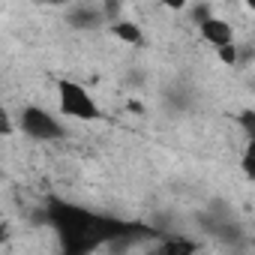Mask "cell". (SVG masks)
Here are the masks:
<instances>
[{
	"label": "cell",
	"mask_w": 255,
	"mask_h": 255,
	"mask_svg": "<svg viewBox=\"0 0 255 255\" xmlns=\"http://www.w3.org/2000/svg\"><path fill=\"white\" fill-rule=\"evenodd\" d=\"M57 99H60V111L75 117V120H96L99 117V105L93 102L87 87H81L78 81H60Z\"/></svg>",
	"instance_id": "6da1fadb"
},
{
	"label": "cell",
	"mask_w": 255,
	"mask_h": 255,
	"mask_svg": "<svg viewBox=\"0 0 255 255\" xmlns=\"http://www.w3.org/2000/svg\"><path fill=\"white\" fill-rule=\"evenodd\" d=\"M21 132L30 135V138H36V141H54V138L63 135V126L48 111H42L36 105H27L21 111Z\"/></svg>",
	"instance_id": "7a4b0ae2"
},
{
	"label": "cell",
	"mask_w": 255,
	"mask_h": 255,
	"mask_svg": "<svg viewBox=\"0 0 255 255\" xmlns=\"http://www.w3.org/2000/svg\"><path fill=\"white\" fill-rule=\"evenodd\" d=\"M198 30H201V39H204L207 45H213V48H222V45L234 42L231 24L222 21V18H216V15H207L204 21H198Z\"/></svg>",
	"instance_id": "3957f363"
},
{
	"label": "cell",
	"mask_w": 255,
	"mask_h": 255,
	"mask_svg": "<svg viewBox=\"0 0 255 255\" xmlns=\"http://www.w3.org/2000/svg\"><path fill=\"white\" fill-rule=\"evenodd\" d=\"M114 36L120 39V42H129V45H141L144 42V33H141V27L138 24H132V21H114Z\"/></svg>",
	"instance_id": "277c9868"
},
{
	"label": "cell",
	"mask_w": 255,
	"mask_h": 255,
	"mask_svg": "<svg viewBox=\"0 0 255 255\" xmlns=\"http://www.w3.org/2000/svg\"><path fill=\"white\" fill-rule=\"evenodd\" d=\"M99 12L96 9H72V15H69V24H75V27H99Z\"/></svg>",
	"instance_id": "5b68a950"
},
{
	"label": "cell",
	"mask_w": 255,
	"mask_h": 255,
	"mask_svg": "<svg viewBox=\"0 0 255 255\" xmlns=\"http://www.w3.org/2000/svg\"><path fill=\"white\" fill-rule=\"evenodd\" d=\"M240 129L246 132V138H255V111H243L240 114Z\"/></svg>",
	"instance_id": "8992f818"
},
{
	"label": "cell",
	"mask_w": 255,
	"mask_h": 255,
	"mask_svg": "<svg viewBox=\"0 0 255 255\" xmlns=\"http://www.w3.org/2000/svg\"><path fill=\"white\" fill-rule=\"evenodd\" d=\"M216 54H219V57H222V63H228V66H234V63H237V48H234V42H228V45L216 48Z\"/></svg>",
	"instance_id": "52a82bcc"
},
{
	"label": "cell",
	"mask_w": 255,
	"mask_h": 255,
	"mask_svg": "<svg viewBox=\"0 0 255 255\" xmlns=\"http://www.w3.org/2000/svg\"><path fill=\"white\" fill-rule=\"evenodd\" d=\"M195 249V243H189V240H168L165 243V252H192Z\"/></svg>",
	"instance_id": "ba28073f"
},
{
	"label": "cell",
	"mask_w": 255,
	"mask_h": 255,
	"mask_svg": "<svg viewBox=\"0 0 255 255\" xmlns=\"http://www.w3.org/2000/svg\"><path fill=\"white\" fill-rule=\"evenodd\" d=\"M240 168H243V174L255 183V156H243V159H240Z\"/></svg>",
	"instance_id": "9c48e42d"
},
{
	"label": "cell",
	"mask_w": 255,
	"mask_h": 255,
	"mask_svg": "<svg viewBox=\"0 0 255 255\" xmlns=\"http://www.w3.org/2000/svg\"><path fill=\"white\" fill-rule=\"evenodd\" d=\"M162 3H165L168 9H183V6L189 3V0H162Z\"/></svg>",
	"instance_id": "30bf717a"
},
{
	"label": "cell",
	"mask_w": 255,
	"mask_h": 255,
	"mask_svg": "<svg viewBox=\"0 0 255 255\" xmlns=\"http://www.w3.org/2000/svg\"><path fill=\"white\" fill-rule=\"evenodd\" d=\"M39 3H51V6H57V3H66V0H39Z\"/></svg>",
	"instance_id": "8fae6325"
},
{
	"label": "cell",
	"mask_w": 255,
	"mask_h": 255,
	"mask_svg": "<svg viewBox=\"0 0 255 255\" xmlns=\"http://www.w3.org/2000/svg\"><path fill=\"white\" fill-rule=\"evenodd\" d=\"M246 6H249V9H255V0H246Z\"/></svg>",
	"instance_id": "7c38bea8"
}]
</instances>
